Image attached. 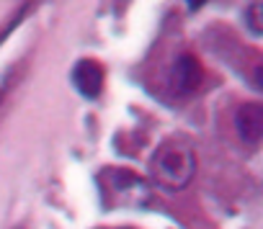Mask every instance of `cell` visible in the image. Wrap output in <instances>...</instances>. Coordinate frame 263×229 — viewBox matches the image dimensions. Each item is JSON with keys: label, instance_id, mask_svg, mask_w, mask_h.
Returning a JSON list of instances; mask_svg holds the SVG:
<instances>
[{"label": "cell", "instance_id": "6da1fadb", "mask_svg": "<svg viewBox=\"0 0 263 229\" xmlns=\"http://www.w3.org/2000/svg\"><path fill=\"white\" fill-rule=\"evenodd\" d=\"M196 173L194 150L181 139H165L150 157V178L165 191H183Z\"/></svg>", "mask_w": 263, "mask_h": 229}, {"label": "cell", "instance_id": "7a4b0ae2", "mask_svg": "<svg viewBox=\"0 0 263 229\" xmlns=\"http://www.w3.org/2000/svg\"><path fill=\"white\" fill-rule=\"evenodd\" d=\"M108 183H111V191L116 193L119 203H126V206H145L150 201V191H147V183L129 173V170H114L108 175Z\"/></svg>", "mask_w": 263, "mask_h": 229}, {"label": "cell", "instance_id": "3957f363", "mask_svg": "<svg viewBox=\"0 0 263 229\" xmlns=\"http://www.w3.org/2000/svg\"><path fill=\"white\" fill-rule=\"evenodd\" d=\"M235 132L245 144H258L263 137V106L242 103L235 113Z\"/></svg>", "mask_w": 263, "mask_h": 229}, {"label": "cell", "instance_id": "277c9868", "mask_svg": "<svg viewBox=\"0 0 263 229\" xmlns=\"http://www.w3.org/2000/svg\"><path fill=\"white\" fill-rule=\"evenodd\" d=\"M72 85L85 98H98L103 90V67L96 59H80L72 67Z\"/></svg>", "mask_w": 263, "mask_h": 229}, {"label": "cell", "instance_id": "5b68a950", "mask_svg": "<svg viewBox=\"0 0 263 229\" xmlns=\"http://www.w3.org/2000/svg\"><path fill=\"white\" fill-rule=\"evenodd\" d=\"M199 82H201V65L191 54H183L176 62V70H173V85H176V90L178 93H191V90H196Z\"/></svg>", "mask_w": 263, "mask_h": 229}, {"label": "cell", "instance_id": "8992f818", "mask_svg": "<svg viewBox=\"0 0 263 229\" xmlns=\"http://www.w3.org/2000/svg\"><path fill=\"white\" fill-rule=\"evenodd\" d=\"M263 6L260 3H253L248 11H245V24H248V29H250V34L253 36H260V31H263V24H260V11Z\"/></svg>", "mask_w": 263, "mask_h": 229}]
</instances>
